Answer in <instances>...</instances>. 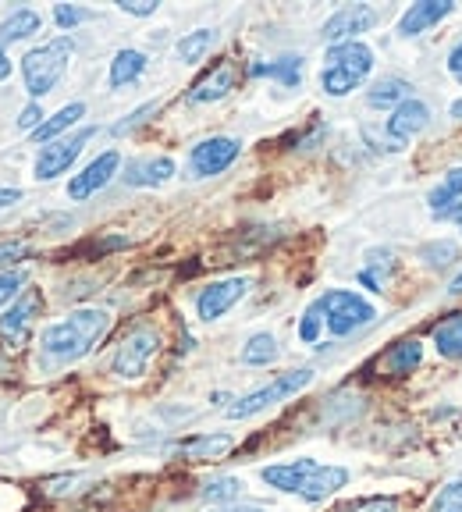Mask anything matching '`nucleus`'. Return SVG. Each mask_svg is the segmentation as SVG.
Segmentation results:
<instances>
[{"label": "nucleus", "instance_id": "obj_1", "mask_svg": "<svg viewBox=\"0 0 462 512\" xmlns=\"http://www.w3.org/2000/svg\"><path fill=\"white\" fill-rule=\"evenodd\" d=\"M271 488L288 491V495H299L306 502H324L338 488L349 484V470L345 466H324L317 459H295V463H278V466H263L260 473Z\"/></svg>", "mask_w": 462, "mask_h": 512}, {"label": "nucleus", "instance_id": "obj_2", "mask_svg": "<svg viewBox=\"0 0 462 512\" xmlns=\"http://www.w3.org/2000/svg\"><path fill=\"white\" fill-rule=\"evenodd\" d=\"M107 328H111V313L100 310V306H86V310L68 313V320H61V324L43 331L40 345L50 360L72 363V360H82V356L107 335Z\"/></svg>", "mask_w": 462, "mask_h": 512}, {"label": "nucleus", "instance_id": "obj_3", "mask_svg": "<svg viewBox=\"0 0 462 512\" xmlns=\"http://www.w3.org/2000/svg\"><path fill=\"white\" fill-rule=\"evenodd\" d=\"M374 72V50L367 43H338L327 50V64L320 72V86L327 96H349L352 89H359L367 82V75Z\"/></svg>", "mask_w": 462, "mask_h": 512}, {"label": "nucleus", "instance_id": "obj_4", "mask_svg": "<svg viewBox=\"0 0 462 512\" xmlns=\"http://www.w3.org/2000/svg\"><path fill=\"white\" fill-rule=\"evenodd\" d=\"M72 54H75L72 36H57V40L29 50V54L22 57V75H25V89H29V96H36V100L47 96L50 89L61 82V75L68 72Z\"/></svg>", "mask_w": 462, "mask_h": 512}, {"label": "nucleus", "instance_id": "obj_5", "mask_svg": "<svg viewBox=\"0 0 462 512\" xmlns=\"http://www.w3.org/2000/svg\"><path fill=\"white\" fill-rule=\"evenodd\" d=\"M317 306L324 310V328L335 338H345L352 331L367 328L370 320L377 317V310L359 296V292H349V288H331L317 299Z\"/></svg>", "mask_w": 462, "mask_h": 512}, {"label": "nucleus", "instance_id": "obj_6", "mask_svg": "<svg viewBox=\"0 0 462 512\" xmlns=\"http://www.w3.org/2000/svg\"><path fill=\"white\" fill-rule=\"evenodd\" d=\"M310 381H313V370L310 367L278 374L271 384H263V388H256V392L242 395L235 406H228V416H231V420H249V416L263 413V409H271V406H278V402L292 399L295 392H303Z\"/></svg>", "mask_w": 462, "mask_h": 512}, {"label": "nucleus", "instance_id": "obj_7", "mask_svg": "<svg viewBox=\"0 0 462 512\" xmlns=\"http://www.w3.org/2000/svg\"><path fill=\"white\" fill-rule=\"evenodd\" d=\"M157 349H160V335L150 324H139V328L128 331L118 349H114L111 370L118 377H125V381H136V377L146 374V367H150V360L157 356Z\"/></svg>", "mask_w": 462, "mask_h": 512}, {"label": "nucleus", "instance_id": "obj_8", "mask_svg": "<svg viewBox=\"0 0 462 512\" xmlns=\"http://www.w3.org/2000/svg\"><path fill=\"white\" fill-rule=\"evenodd\" d=\"M93 136H96V128H79L75 136L57 139V143H47V146L40 150V157H36V178L50 182V178L64 175V171H68V168L75 164V160H79L82 146H86Z\"/></svg>", "mask_w": 462, "mask_h": 512}, {"label": "nucleus", "instance_id": "obj_9", "mask_svg": "<svg viewBox=\"0 0 462 512\" xmlns=\"http://www.w3.org/2000/svg\"><path fill=\"white\" fill-rule=\"evenodd\" d=\"M239 139H228V136H210L203 143L192 146L189 153V168L196 178H210V175H221L228 171L235 160H239Z\"/></svg>", "mask_w": 462, "mask_h": 512}, {"label": "nucleus", "instance_id": "obj_10", "mask_svg": "<svg viewBox=\"0 0 462 512\" xmlns=\"http://www.w3.org/2000/svg\"><path fill=\"white\" fill-rule=\"evenodd\" d=\"M427 125H431V107L423 104V100H416V96H409L406 104L395 107L391 118L384 121V136H388L391 150H402V146L413 136H420Z\"/></svg>", "mask_w": 462, "mask_h": 512}, {"label": "nucleus", "instance_id": "obj_11", "mask_svg": "<svg viewBox=\"0 0 462 512\" xmlns=\"http://www.w3.org/2000/svg\"><path fill=\"white\" fill-rule=\"evenodd\" d=\"M235 82H239V68H235V61L224 57V61L210 64L207 72L192 82L185 100H189V104H214V100H224V96L235 89Z\"/></svg>", "mask_w": 462, "mask_h": 512}, {"label": "nucleus", "instance_id": "obj_12", "mask_svg": "<svg viewBox=\"0 0 462 512\" xmlns=\"http://www.w3.org/2000/svg\"><path fill=\"white\" fill-rule=\"evenodd\" d=\"M374 22H377L374 8H367V4H349V8L335 11V15L324 22V40L331 43V47L352 43V40H359V32L374 29Z\"/></svg>", "mask_w": 462, "mask_h": 512}, {"label": "nucleus", "instance_id": "obj_13", "mask_svg": "<svg viewBox=\"0 0 462 512\" xmlns=\"http://www.w3.org/2000/svg\"><path fill=\"white\" fill-rule=\"evenodd\" d=\"M246 292H249V278L214 281V285H207L200 296H196V313H200V320H217L239 303Z\"/></svg>", "mask_w": 462, "mask_h": 512}, {"label": "nucleus", "instance_id": "obj_14", "mask_svg": "<svg viewBox=\"0 0 462 512\" xmlns=\"http://www.w3.org/2000/svg\"><path fill=\"white\" fill-rule=\"evenodd\" d=\"M118 164H121L118 150L100 153V157H96L93 164H86V168H82V175H75L72 182H68V196H72L75 203L89 200L93 192H100L107 182H111L114 175H118Z\"/></svg>", "mask_w": 462, "mask_h": 512}, {"label": "nucleus", "instance_id": "obj_15", "mask_svg": "<svg viewBox=\"0 0 462 512\" xmlns=\"http://www.w3.org/2000/svg\"><path fill=\"white\" fill-rule=\"evenodd\" d=\"M40 306H43L40 288H25L22 296L11 303V310L0 317V335H8L11 342H22V338L29 335V324H32V317L40 313Z\"/></svg>", "mask_w": 462, "mask_h": 512}, {"label": "nucleus", "instance_id": "obj_16", "mask_svg": "<svg viewBox=\"0 0 462 512\" xmlns=\"http://www.w3.org/2000/svg\"><path fill=\"white\" fill-rule=\"evenodd\" d=\"M175 175V160L171 157H139L125 168V182L136 185V189H153V185H164Z\"/></svg>", "mask_w": 462, "mask_h": 512}, {"label": "nucleus", "instance_id": "obj_17", "mask_svg": "<svg viewBox=\"0 0 462 512\" xmlns=\"http://www.w3.org/2000/svg\"><path fill=\"white\" fill-rule=\"evenodd\" d=\"M452 15V4L448 0H423V4H413L406 15L399 18V36H420L431 25H438L441 18Z\"/></svg>", "mask_w": 462, "mask_h": 512}, {"label": "nucleus", "instance_id": "obj_18", "mask_svg": "<svg viewBox=\"0 0 462 512\" xmlns=\"http://www.w3.org/2000/svg\"><path fill=\"white\" fill-rule=\"evenodd\" d=\"M427 203H431L434 221H448V217H455V210H459V203H462V168L448 171V175L431 189Z\"/></svg>", "mask_w": 462, "mask_h": 512}, {"label": "nucleus", "instance_id": "obj_19", "mask_svg": "<svg viewBox=\"0 0 462 512\" xmlns=\"http://www.w3.org/2000/svg\"><path fill=\"white\" fill-rule=\"evenodd\" d=\"M231 434H196V438H185L175 445L178 456L192 459V463H207V459H221L224 452H231Z\"/></svg>", "mask_w": 462, "mask_h": 512}, {"label": "nucleus", "instance_id": "obj_20", "mask_svg": "<svg viewBox=\"0 0 462 512\" xmlns=\"http://www.w3.org/2000/svg\"><path fill=\"white\" fill-rule=\"evenodd\" d=\"M423 360V345L420 338H402V342H395L388 349V356H384V370L395 377H406L413 374L416 367H420Z\"/></svg>", "mask_w": 462, "mask_h": 512}, {"label": "nucleus", "instance_id": "obj_21", "mask_svg": "<svg viewBox=\"0 0 462 512\" xmlns=\"http://www.w3.org/2000/svg\"><path fill=\"white\" fill-rule=\"evenodd\" d=\"M82 114H86V104H79V100H75V104H68V107H61L57 114H50V118L43 121L36 132H32V139H36V143H43V146L57 143V136H61V132H68V128H72Z\"/></svg>", "mask_w": 462, "mask_h": 512}, {"label": "nucleus", "instance_id": "obj_22", "mask_svg": "<svg viewBox=\"0 0 462 512\" xmlns=\"http://www.w3.org/2000/svg\"><path fill=\"white\" fill-rule=\"evenodd\" d=\"M249 72L256 75V79H263V75H267V79H278L281 86H299V82H303V57H281V61H267V64H253V68H249Z\"/></svg>", "mask_w": 462, "mask_h": 512}, {"label": "nucleus", "instance_id": "obj_23", "mask_svg": "<svg viewBox=\"0 0 462 512\" xmlns=\"http://www.w3.org/2000/svg\"><path fill=\"white\" fill-rule=\"evenodd\" d=\"M434 349L445 360H462V313H452L434 328Z\"/></svg>", "mask_w": 462, "mask_h": 512}, {"label": "nucleus", "instance_id": "obj_24", "mask_svg": "<svg viewBox=\"0 0 462 512\" xmlns=\"http://www.w3.org/2000/svg\"><path fill=\"white\" fill-rule=\"evenodd\" d=\"M146 72V54L143 50H118L111 61V89H121L128 82H136Z\"/></svg>", "mask_w": 462, "mask_h": 512}, {"label": "nucleus", "instance_id": "obj_25", "mask_svg": "<svg viewBox=\"0 0 462 512\" xmlns=\"http://www.w3.org/2000/svg\"><path fill=\"white\" fill-rule=\"evenodd\" d=\"M40 25H43V18L36 15V11H29V8H18L11 18H4L0 22V47L4 43H18V40H29L32 32H40Z\"/></svg>", "mask_w": 462, "mask_h": 512}, {"label": "nucleus", "instance_id": "obj_26", "mask_svg": "<svg viewBox=\"0 0 462 512\" xmlns=\"http://www.w3.org/2000/svg\"><path fill=\"white\" fill-rule=\"evenodd\" d=\"M409 100V86L402 79H381V82H374V86H370V93H367V104L370 107H391V111H395V107L399 104H406Z\"/></svg>", "mask_w": 462, "mask_h": 512}, {"label": "nucleus", "instance_id": "obj_27", "mask_svg": "<svg viewBox=\"0 0 462 512\" xmlns=\"http://www.w3.org/2000/svg\"><path fill=\"white\" fill-rule=\"evenodd\" d=\"M278 360V338L267 335V331H260V335H253L246 342V349H242V363L246 367H267V363Z\"/></svg>", "mask_w": 462, "mask_h": 512}, {"label": "nucleus", "instance_id": "obj_28", "mask_svg": "<svg viewBox=\"0 0 462 512\" xmlns=\"http://www.w3.org/2000/svg\"><path fill=\"white\" fill-rule=\"evenodd\" d=\"M210 47H214V29H196V32H189V36H182L175 50L185 64H196V61H203V54H207Z\"/></svg>", "mask_w": 462, "mask_h": 512}, {"label": "nucleus", "instance_id": "obj_29", "mask_svg": "<svg viewBox=\"0 0 462 512\" xmlns=\"http://www.w3.org/2000/svg\"><path fill=\"white\" fill-rule=\"evenodd\" d=\"M459 256V246L448 239H438V242H427L420 249V260H427V267H448Z\"/></svg>", "mask_w": 462, "mask_h": 512}, {"label": "nucleus", "instance_id": "obj_30", "mask_svg": "<svg viewBox=\"0 0 462 512\" xmlns=\"http://www.w3.org/2000/svg\"><path fill=\"white\" fill-rule=\"evenodd\" d=\"M125 246H128L125 235H107V239L82 242L79 249H72V256H89V260H96V256H107V253H114V249H125Z\"/></svg>", "mask_w": 462, "mask_h": 512}, {"label": "nucleus", "instance_id": "obj_31", "mask_svg": "<svg viewBox=\"0 0 462 512\" xmlns=\"http://www.w3.org/2000/svg\"><path fill=\"white\" fill-rule=\"evenodd\" d=\"M335 512H399V498L395 495H377V498H359V502H349Z\"/></svg>", "mask_w": 462, "mask_h": 512}, {"label": "nucleus", "instance_id": "obj_32", "mask_svg": "<svg viewBox=\"0 0 462 512\" xmlns=\"http://www.w3.org/2000/svg\"><path fill=\"white\" fill-rule=\"evenodd\" d=\"M431 512H462V480H452L434 495Z\"/></svg>", "mask_w": 462, "mask_h": 512}, {"label": "nucleus", "instance_id": "obj_33", "mask_svg": "<svg viewBox=\"0 0 462 512\" xmlns=\"http://www.w3.org/2000/svg\"><path fill=\"white\" fill-rule=\"evenodd\" d=\"M239 491H242V480L217 477V480H210L207 488H203V495H207L210 502H231V498H239Z\"/></svg>", "mask_w": 462, "mask_h": 512}, {"label": "nucleus", "instance_id": "obj_34", "mask_svg": "<svg viewBox=\"0 0 462 512\" xmlns=\"http://www.w3.org/2000/svg\"><path fill=\"white\" fill-rule=\"evenodd\" d=\"M320 328H324V310H320L317 303H310V310L299 320V338H303L306 345H313L320 338Z\"/></svg>", "mask_w": 462, "mask_h": 512}, {"label": "nucleus", "instance_id": "obj_35", "mask_svg": "<svg viewBox=\"0 0 462 512\" xmlns=\"http://www.w3.org/2000/svg\"><path fill=\"white\" fill-rule=\"evenodd\" d=\"M157 107H160V104H143V107H139V111H132L125 121H118V125H114V136H128V132H132V128L143 125V121L150 118V114H157Z\"/></svg>", "mask_w": 462, "mask_h": 512}, {"label": "nucleus", "instance_id": "obj_36", "mask_svg": "<svg viewBox=\"0 0 462 512\" xmlns=\"http://www.w3.org/2000/svg\"><path fill=\"white\" fill-rule=\"evenodd\" d=\"M54 22L61 25V29L72 32L79 22H86V11H82V8H72V4H57V8H54Z\"/></svg>", "mask_w": 462, "mask_h": 512}, {"label": "nucleus", "instance_id": "obj_37", "mask_svg": "<svg viewBox=\"0 0 462 512\" xmlns=\"http://www.w3.org/2000/svg\"><path fill=\"white\" fill-rule=\"evenodd\" d=\"M25 253H29V242H25V239H15V242H0V267H15Z\"/></svg>", "mask_w": 462, "mask_h": 512}, {"label": "nucleus", "instance_id": "obj_38", "mask_svg": "<svg viewBox=\"0 0 462 512\" xmlns=\"http://www.w3.org/2000/svg\"><path fill=\"white\" fill-rule=\"evenodd\" d=\"M22 285H25V274L22 271H4V274H0V306L8 303V299L15 296Z\"/></svg>", "mask_w": 462, "mask_h": 512}, {"label": "nucleus", "instance_id": "obj_39", "mask_svg": "<svg viewBox=\"0 0 462 512\" xmlns=\"http://www.w3.org/2000/svg\"><path fill=\"white\" fill-rule=\"evenodd\" d=\"M118 8L125 11V15L146 18V15H153V11H157V4H153V0H121Z\"/></svg>", "mask_w": 462, "mask_h": 512}, {"label": "nucleus", "instance_id": "obj_40", "mask_svg": "<svg viewBox=\"0 0 462 512\" xmlns=\"http://www.w3.org/2000/svg\"><path fill=\"white\" fill-rule=\"evenodd\" d=\"M18 125L29 128V132H36V128L43 125V111H40V104H29V107H25L22 118H18Z\"/></svg>", "mask_w": 462, "mask_h": 512}, {"label": "nucleus", "instance_id": "obj_41", "mask_svg": "<svg viewBox=\"0 0 462 512\" xmlns=\"http://www.w3.org/2000/svg\"><path fill=\"white\" fill-rule=\"evenodd\" d=\"M448 72H452V75H455V79H459V82H462V40H459V43H455V47H452V50H448Z\"/></svg>", "mask_w": 462, "mask_h": 512}, {"label": "nucleus", "instance_id": "obj_42", "mask_svg": "<svg viewBox=\"0 0 462 512\" xmlns=\"http://www.w3.org/2000/svg\"><path fill=\"white\" fill-rule=\"evenodd\" d=\"M22 200V189H0V210L11 207V203Z\"/></svg>", "mask_w": 462, "mask_h": 512}, {"label": "nucleus", "instance_id": "obj_43", "mask_svg": "<svg viewBox=\"0 0 462 512\" xmlns=\"http://www.w3.org/2000/svg\"><path fill=\"white\" fill-rule=\"evenodd\" d=\"M11 75V61H8V54H4V47H0V82L8 79Z\"/></svg>", "mask_w": 462, "mask_h": 512}, {"label": "nucleus", "instance_id": "obj_44", "mask_svg": "<svg viewBox=\"0 0 462 512\" xmlns=\"http://www.w3.org/2000/svg\"><path fill=\"white\" fill-rule=\"evenodd\" d=\"M214 512H263V509H253V505H228V509H214Z\"/></svg>", "mask_w": 462, "mask_h": 512}, {"label": "nucleus", "instance_id": "obj_45", "mask_svg": "<svg viewBox=\"0 0 462 512\" xmlns=\"http://www.w3.org/2000/svg\"><path fill=\"white\" fill-rule=\"evenodd\" d=\"M448 296H462V274L452 281V285H448Z\"/></svg>", "mask_w": 462, "mask_h": 512}, {"label": "nucleus", "instance_id": "obj_46", "mask_svg": "<svg viewBox=\"0 0 462 512\" xmlns=\"http://www.w3.org/2000/svg\"><path fill=\"white\" fill-rule=\"evenodd\" d=\"M452 118L462 121V100H455V104H452Z\"/></svg>", "mask_w": 462, "mask_h": 512}, {"label": "nucleus", "instance_id": "obj_47", "mask_svg": "<svg viewBox=\"0 0 462 512\" xmlns=\"http://www.w3.org/2000/svg\"><path fill=\"white\" fill-rule=\"evenodd\" d=\"M455 224H459V232H462V203H459V210H455Z\"/></svg>", "mask_w": 462, "mask_h": 512}]
</instances>
